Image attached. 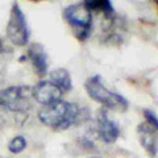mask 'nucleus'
<instances>
[{
	"mask_svg": "<svg viewBox=\"0 0 158 158\" xmlns=\"http://www.w3.org/2000/svg\"><path fill=\"white\" fill-rule=\"evenodd\" d=\"M27 140L24 136H15L11 141H9L8 144V150L13 153V154H19V153H21L25 150L27 148Z\"/></svg>",
	"mask_w": 158,
	"mask_h": 158,
	"instance_id": "nucleus-12",
	"label": "nucleus"
},
{
	"mask_svg": "<svg viewBox=\"0 0 158 158\" xmlns=\"http://www.w3.org/2000/svg\"><path fill=\"white\" fill-rule=\"evenodd\" d=\"M86 91L92 100L106 107L107 110L125 112L128 110V102L120 94L112 92L104 86L100 75H92L85 83Z\"/></svg>",
	"mask_w": 158,
	"mask_h": 158,
	"instance_id": "nucleus-3",
	"label": "nucleus"
},
{
	"mask_svg": "<svg viewBox=\"0 0 158 158\" xmlns=\"http://www.w3.org/2000/svg\"><path fill=\"white\" fill-rule=\"evenodd\" d=\"M81 110L75 103L58 100L53 104L44 106L38 111V118L44 125L56 131H65L78 121Z\"/></svg>",
	"mask_w": 158,
	"mask_h": 158,
	"instance_id": "nucleus-1",
	"label": "nucleus"
},
{
	"mask_svg": "<svg viewBox=\"0 0 158 158\" xmlns=\"http://www.w3.org/2000/svg\"><path fill=\"white\" fill-rule=\"evenodd\" d=\"M63 17L75 31V36L81 41H86L91 34L92 12L86 3H77L63 9Z\"/></svg>",
	"mask_w": 158,
	"mask_h": 158,
	"instance_id": "nucleus-4",
	"label": "nucleus"
},
{
	"mask_svg": "<svg viewBox=\"0 0 158 158\" xmlns=\"http://www.w3.org/2000/svg\"><path fill=\"white\" fill-rule=\"evenodd\" d=\"M33 99L34 102L40 103L42 106L53 104L58 100H61L62 91L57 86H54L50 81H41L36 86L32 87Z\"/></svg>",
	"mask_w": 158,
	"mask_h": 158,
	"instance_id": "nucleus-6",
	"label": "nucleus"
},
{
	"mask_svg": "<svg viewBox=\"0 0 158 158\" xmlns=\"http://www.w3.org/2000/svg\"><path fill=\"white\" fill-rule=\"evenodd\" d=\"M144 115L146 117V121L149 125H152L153 128H158V121H157V115L150 110H144Z\"/></svg>",
	"mask_w": 158,
	"mask_h": 158,
	"instance_id": "nucleus-13",
	"label": "nucleus"
},
{
	"mask_svg": "<svg viewBox=\"0 0 158 158\" xmlns=\"http://www.w3.org/2000/svg\"><path fill=\"white\" fill-rule=\"evenodd\" d=\"M7 37L16 46L28 45L29 38H31V31L28 27L27 17L17 3H13L11 8L7 24Z\"/></svg>",
	"mask_w": 158,
	"mask_h": 158,
	"instance_id": "nucleus-5",
	"label": "nucleus"
},
{
	"mask_svg": "<svg viewBox=\"0 0 158 158\" xmlns=\"http://www.w3.org/2000/svg\"><path fill=\"white\" fill-rule=\"evenodd\" d=\"M33 91L28 85L11 86L0 90V107L8 115H15L16 118H23L28 116V111L33 107Z\"/></svg>",
	"mask_w": 158,
	"mask_h": 158,
	"instance_id": "nucleus-2",
	"label": "nucleus"
},
{
	"mask_svg": "<svg viewBox=\"0 0 158 158\" xmlns=\"http://www.w3.org/2000/svg\"><path fill=\"white\" fill-rule=\"evenodd\" d=\"M86 6L90 8V11H100L102 13H104V16L107 19H112L113 17V7L110 2H99V0H95V2H85Z\"/></svg>",
	"mask_w": 158,
	"mask_h": 158,
	"instance_id": "nucleus-11",
	"label": "nucleus"
},
{
	"mask_svg": "<svg viewBox=\"0 0 158 158\" xmlns=\"http://www.w3.org/2000/svg\"><path fill=\"white\" fill-rule=\"evenodd\" d=\"M138 138L142 148L150 156H157V128H153L148 123H141L137 128Z\"/></svg>",
	"mask_w": 158,
	"mask_h": 158,
	"instance_id": "nucleus-9",
	"label": "nucleus"
},
{
	"mask_svg": "<svg viewBox=\"0 0 158 158\" xmlns=\"http://www.w3.org/2000/svg\"><path fill=\"white\" fill-rule=\"evenodd\" d=\"M94 158H99V157H94Z\"/></svg>",
	"mask_w": 158,
	"mask_h": 158,
	"instance_id": "nucleus-15",
	"label": "nucleus"
},
{
	"mask_svg": "<svg viewBox=\"0 0 158 158\" xmlns=\"http://www.w3.org/2000/svg\"><path fill=\"white\" fill-rule=\"evenodd\" d=\"M49 81L54 86H57L62 91V94L71 91L73 88V79L70 73L66 69H54V70H52L49 74Z\"/></svg>",
	"mask_w": 158,
	"mask_h": 158,
	"instance_id": "nucleus-10",
	"label": "nucleus"
},
{
	"mask_svg": "<svg viewBox=\"0 0 158 158\" xmlns=\"http://www.w3.org/2000/svg\"><path fill=\"white\" fill-rule=\"evenodd\" d=\"M2 49H3V41H2V38H0V52H2Z\"/></svg>",
	"mask_w": 158,
	"mask_h": 158,
	"instance_id": "nucleus-14",
	"label": "nucleus"
},
{
	"mask_svg": "<svg viewBox=\"0 0 158 158\" xmlns=\"http://www.w3.org/2000/svg\"><path fill=\"white\" fill-rule=\"evenodd\" d=\"M98 132H99V137L107 144L115 142L118 138V136H120L118 124L108 117V115L104 111H102L98 116Z\"/></svg>",
	"mask_w": 158,
	"mask_h": 158,
	"instance_id": "nucleus-7",
	"label": "nucleus"
},
{
	"mask_svg": "<svg viewBox=\"0 0 158 158\" xmlns=\"http://www.w3.org/2000/svg\"><path fill=\"white\" fill-rule=\"evenodd\" d=\"M28 58L31 61L34 71L38 77H45L48 74V53L41 44L34 42L28 48Z\"/></svg>",
	"mask_w": 158,
	"mask_h": 158,
	"instance_id": "nucleus-8",
	"label": "nucleus"
}]
</instances>
